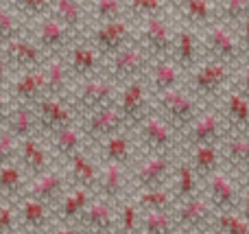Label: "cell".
<instances>
[{
  "label": "cell",
  "mask_w": 249,
  "mask_h": 234,
  "mask_svg": "<svg viewBox=\"0 0 249 234\" xmlns=\"http://www.w3.org/2000/svg\"><path fill=\"white\" fill-rule=\"evenodd\" d=\"M173 37H175V26L166 18V13L151 18H142L140 29H138V42L151 53L153 59L160 57H171Z\"/></svg>",
  "instance_id": "9c48e42d"
},
{
  "label": "cell",
  "mask_w": 249,
  "mask_h": 234,
  "mask_svg": "<svg viewBox=\"0 0 249 234\" xmlns=\"http://www.w3.org/2000/svg\"><path fill=\"white\" fill-rule=\"evenodd\" d=\"M127 11L136 18H151V16H160L166 13V2L164 0H127Z\"/></svg>",
  "instance_id": "f6af8a7d"
},
{
  "label": "cell",
  "mask_w": 249,
  "mask_h": 234,
  "mask_svg": "<svg viewBox=\"0 0 249 234\" xmlns=\"http://www.w3.org/2000/svg\"><path fill=\"white\" fill-rule=\"evenodd\" d=\"M2 46H4V55L9 57V61L16 64L18 68H22V70L37 68V66H42V61H44L42 46H39V44H33L31 39L22 37V35L4 42Z\"/></svg>",
  "instance_id": "7402d4cb"
},
{
  "label": "cell",
  "mask_w": 249,
  "mask_h": 234,
  "mask_svg": "<svg viewBox=\"0 0 249 234\" xmlns=\"http://www.w3.org/2000/svg\"><path fill=\"white\" fill-rule=\"evenodd\" d=\"M175 223L177 230L181 232H206L212 230V221H214V206L206 197V193H197V195L188 197L184 201H177L175 206Z\"/></svg>",
  "instance_id": "ba28073f"
},
{
  "label": "cell",
  "mask_w": 249,
  "mask_h": 234,
  "mask_svg": "<svg viewBox=\"0 0 249 234\" xmlns=\"http://www.w3.org/2000/svg\"><path fill=\"white\" fill-rule=\"evenodd\" d=\"M203 193L214 206L216 213H225V210H238L243 195V180H238L234 173H230L225 166L214 171L203 180Z\"/></svg>",
  "instance_id": "8992f818"
},
{
  "label": "cell",
  "mask_w": 249,
  "mask_h": 234,
  "mask_svg": "<svg viewBox=\"0 0 249 234\" xmlns=\"http://www.w3.org/2000/svg\"><path fill=\"white\" fill-rule=\"evenodd\" d=\"M238 210L243 213V217L249 221V184L243 182V195H241V206H238Z\"/></svg>",
  "instance_id": "db71d44e"
},
{
  "label": "cell",
  "mask_w": 249,
  "mask_h": 234,
  "mask_svg": "<svg viewBox=\"0 0 249 234\" xmlns=\"http://www.w3.org/2000/svg\"><path fill=\"white\" fill-rule=\"evenodd\" d=\"M153 99H155V109H158L179 134L195 121V116H197L203 108L201 101L184 86L158 92V94H153Z\"/></svg>",
  "instance_id": "3957f363"
},
{
  "label": "cell",
  "mask_w": 249,
  "mask_h": 234,
  "mask_svg": "<svg viewBox=\"0 0 249 234\" xmlns=\"http://www.w3.org/2000/svg\"><path fill=\"white\" fill-rule=\"evenodd\" d=\"M114 81L112 79H86L81 86L74 90V103L77 108H83L88 112L92 109H99L103 105L114 103Z\"/></svg>",
  "instance_id": "e0dca14e"
},
{
  "label": "cell",
  "mask_w": 249,
  "mask_h": 234,
  "mask_svg": "<svg viewBox=\"0 0 249 234\" xmlns=\"http://www.w3.org/2000/svg\"><path fill=\"white\" fill-rule=\"evenodd\" d=\"M99 66V51L86 44H79L70 51V70L77 77H88L92 74Z\"/></svg>",
  "instance_id": "8d00e7d4"
},
{
  "label": "cell",
  "mask_w": 249,
  "mask_h": 234,
  "mask_svg": "<svg viewBox=\"0 0 249 234\" xmlns=\"http://www.w3.org/2000/svg\"><path fill=\"white\" fill-rule=\"evenodd\" d=\"M136 201L140 206V210H175L177 206L171 184L153 188H138Z\"/></svg>",
  "instance_id": "4dcf8cb0"
},
{
  "label": "cell",
  "mask_w": 249,
  "mask_h": 234,
  "mask_svg": "<svg viewBox=\"0 0 249 234\" xmlns=\"http://www.w3.org/2000/svg\"><path fill=\"white\" fill-rule=\"evenodd\" d=\"M140 217H142V210H140V206H138L136 199L123 201L121 210H118L116 230H121V232H138L140 230Z\"/></svg>",
  "instance_id": "ee69618b"
},
{
  "label": "cell",
  "mask_w": 249,
  "mask_h": 234,
  "mask_svg": "<svg viewBox=\"0 0 249 234\" xmlns=\"http://www.w3.org/2000/svg\"><path fill=\"white\" fill-rule=\"evenodd\" d=\"M221 153H223V166L238 180H243L249 173V134L230 131L221 140Z\"/></svg>",
  "instance_id": "2e32d148"
},
{
  "label": "cell",
  "mask_w": 249,
  "mask_h": 234,
  "mask_svg": "<svg viewBox=\"0 0 249 234\" xmlns=\"http://www.w3.org/2000/svg\"><path fill=\"white\" fill-rule=\"evenodd\" d=\"M234 70H236L234 66L225 64V61H221V59L203 57L188 72V86L186 88H188L201 103L221 99V94L232 86Z\"/></svg>",
  "instance_id": "6da1fadb"
},
{
  "label": "cell",
  "mask_w": 249,
  "mask_h": 234,
  "mask_svg": "<svg viewBox=\"0 0 249 234\" xmlns=\"http://www.w3.org/2000/svg\"><path fill=\"white\" fill-rule=\"evenodd\" d=\"M184 74L186 70L173 57H160V59H153L146 77H149L151 92L158 94V92L171 90V88H179L184 83Z\"/></svg>",
  "instance_id": "ac0fdd59"
},
{
  "label": "cell",
  "mask_w": 249,
  "mask_h": 234,
  "mask_svg": "<svg viewBox=\"0 0 249 234\" xmlns=\"http://www.w3.org/2000/svg\"><path fill=\"white\" fill-rule=\"evenodd\" d=\"M212 232L219 234H249V221L241 210H225L216 213L212 221Z\"/></svg>",
  "instance_id": "f35d334b"
},
{
  "label": "cell",
  "mask_w": 249,
  "mask_h": 234,
  "mask_svg": "<svg viewBox=\"0 0 249 234\" xmlns=\"http://www.w3.org/2000/svg\"><path fill=\"white\" fill-rule=\"evenodd\" d=\"M243 182H247V184H249V173L245 175V178H243Z\"/></svg>",
  "instance_id": "680465c9"
},
{
  "label": "cell",
  "mask_w": 249,
  "mask_h": 234,
  "mask_svg": "<svg viewBox=\"0 0 249 234\" xmlns=\"http://www.w3.org/2000/svg\"><path fill=\"white\" fill-rule=\"evenodd\" d=\"M70 35H72V29L64 24L61 20H57L55 16L53 18H44L37 26V44L44 48V51L57 53L68 44Z\"/></svg>",
  "instance_id": "83f0119b"
},
{
  "label": "cell",
  "mask_w": 249,
  "mask_h": 234,
  "mask_svg": "<svg viewBox=\"0 0 249 234\" xmlns=\"http://www.w3.org/2000/svg\"><path fill=\"white\" fill-rule=\"evenodd\" d=\"M186 160L190 162L201 182L219 171L223 166V153H221V143H203V144H193L186 147Z\"/></svg>",
  "instance_id": "d6986e66"
},
{
  "label": "cell",
  "mask_w": 249,
  "mask_h": 234,
  "mask_svg": "<svg viewBox=\"0 0 249 234\" xmlns=\"http://www.w3.org/2000/svg\"><path fill=\"white\" fill-rule=\"evenodd\" d=\"M9 57L4 55V53H0V86H2L4 81H7V77H9Z\"/></svg>",
  "instance_id": "11a10c76"
},
{
  "label": "cell",
  "mask_w": 249,
  "mask_h": 234,
  "mask_svg": "<svg viewBox=\"0 0 249 234\" xmlns=\"http://www.w3.org/2000/svg\"><path fill=\"white\" fill-rule=\"evenodd\" d=\"M90 188L86 186H77L74 191L61 195V204H59V217L64 221H74V219H81L83 210L90 204Z\"/></svg>",
  "instance_id": "836d02e7"
},
{
  "label": "cell",
  "mask_w": 249,
  "mask_h": 234,
  "mask_svg": "<svg viewBox=\"0 0 249 234\" xmlns=\"http://www.w3.org/2000/svg\"><path fill=\"white\" fill-rule=\"evenodd\" d=\"M86 127H88V134H90L92 138L103 140V138H107V136H112V134H116V131L123 129L124 118H123L121 109H118V105L109 103V105H103V108H99V109H92Z\"/></svg>",
  "instance_id": "ffe728a7"
},
{
  "label": "cell",
  "mask_w": 249,
  "mask_h": 234,
  "mask_svg": "<svg viewBox=\"0 0 249 234\" xmlns=\"http://www.w3.org/2000/svg\"><path fill=\"white\" fill-rule=\"evenodd\" d=\"M175 160L173 153H146L133 169V184L138 188H153L171 184Z\"/></svg>",
  "instance_id": "8fae6325"
},
{
  "label": "cell",
  "mask_w": 249,
  "mask_h": 234,
  "mask_svg": "<svg viewBox=\"0 0 249 234\" xmlns=\"http://www.w3.org/2000/svg\"><path fill=\"white\" fill-rule=\"evenodd\" d=\"M44 74H46V94L64 96L68 88V66L61 57H51L46 64H42Z\"/></svg>",
  "instance_id": "d590c367"
},
{
  "label": "cell",
  "mask_w": 249,
  "mask_h": 234,
  "mask_svg": "<svg viewBox=\"0 0 249 234\" xmlns=\"http://www.w3.org/2000/svg\"><path fill=\"white\" fill-rule=\"evenodd\" d=\"M124 169L127 166L118 164V162H105L99 173V184H96V191L101 193V197L118 201L124 195V188H127V171Z\"/></svg>",
  "instance_id": "d4e9b609"
},
{
  "label": "cell",
  "mask_w": 249,
  "mask_h": 234,
  "mask_svg": "<svg viewBox=\"0 0 249 234\" xmlns=\"http://www.w3.org/2000/svg\"><path fill=\"white\" fill-rule=\"evenodd\" d=\"M216 7H219V20L234 29L249 18V0H216Z\"/></svg>",
  "instance_id": "b9f144b4"
},
{
  "label": "cell",
  "mask_w": 249,
  "mask_h": 234,
  "mask_svg": "<svg viewBox=\"0 0 249 234\" xmlns=\"http://www.w3.org/2000/svg\"><path fill=\"white\" fill-rule=\"evenodd\" d=\"M13 94L20 99V103H35L46 94V74L44 68H29L13 81Z\"/></svg>",
  "instance_id": "484cf974"
},
{
  "label": "cell",
  "mask_w": 249,
  "mask_h": 234,
  "mask_svg": "<svg viewBox=\"0 0 249 234\" xmlns=\"http://www.w3.org/2000/svg\"><path fill=\"white\" fill-rule=\"evenodd\" d=\"M94 48L101 55H114L116 51H121L123 46H127L129 42H133L131 37V24L124 18H116V20H105L94 29Z\"/></svg>",
  "instance_id": "5bb4252c"
},
{
  "label": "cell",
  "mask_w": 249,
  "mask_h": 234,
  "mask_svg": "<svg viewBox=\"0 0 249 234\" xmlns=\"http://www.w3.org/2000/svg\"><path fill=\"white\" fill-rule=\"evenodd\" d=\"M124 7L127 4L123 0H94V18L99 22L116 20V18H123Z\"/></svg>",
  "instance_id": "bcb514c9"
},
{
  "label": "cell",
  "mask_w": 249,
  "mask_h": 234,
  "mask_svg": "<svg viewBox=\"0 0 249 234\" xmlns=\"http://www.w3.org/2000/svg\"><path fill=\"white\" fill-rule=\"evenodd\" d=\"M18 138L11 134V131H0V164H7L16 158L18 153Z\"/></svg>",
  "instance_id": "c3c4849f"
},
{
  "label": "cell",
  "mask_w": 249,
  "mask_h": 234,
  "mask_svg": "<svg viewBox=\"0 0 249 234\" xmlns=\"http://www.w3.org/2000/svg\"><path fill=\"white\" fill-rule=\"evenodd\" d=\"M109 61V79L114 83H127L131 79H140L146 77L151 64H153V57L151 53L142 46L138 39L129 42L127 46H123L121 51H116Z\"/></svg>",
  "instance_id": "5b68a950"
},
{
  "label": "cell",
  "mask_w": 249,
  "mask_h": 234,
  "mask_svg": "<svg viewBox=\"0 0 249 234\" xmlns=\"http://www.w3.org/2000/svg\"><path fill=\"white\" fill-rule=\"evenodd\" d=\"M53 144H55L57 153H61V156L68 158V156H72V153H77L79 149H81L83 136L74 125H66V127H61V129L53 131Z\"/></svg>",
  "instance_id": "ab89813d"
},
{
  "label": "cell",
  "mask_w": 249,
  "mask_h": 234,
  "mask_svg": "<svg viewBox=\"0 0 249 234\" xmlns=\"http://www.w3.org/2000/svg\"><path fill=\"white\" fill-rule=\"evenodd\" d=\"M219 109L232 134H249V99L234 83L221 94Z\"/></svg>",
  "instance_id": "4fadbf2b"
},
{
  "label": "cell",
  "mask_w": 249,
  "mask_h": 234,
  "mask_svg": "<svg viewBox=\"0 0 249 234\" xmlns=\"http://www.w3.org/2000/svg\"><path fill=\"white\" fill-rule=\"evenodd\" d=\"M101 156L105 162H118V164L127 166L133 160V140L124 131H116V134L103 138L101 144Z\"/></svg>",
  "instance_id": "f546056e"
},
{
  "label": "cell",
  "mask_w": 249,
  "mask_h": 234,
  "mask_svg": "<svg viewBox=\"0 0 249 234\" xmlns=\"http://www.w3.org/2000/svg\"><path fill=\"white\" fill-rule=\"evenodd\" d=\"M171 188H173V195H175L177 201H184V199H188V197L203 191L201 178L197 175V171L190 166V162L186 160V158L175 162L173 178H171Z\"/></svg>",
  "instance_id": "603a6c76"
},
{
  "label": "cell",
  "mask_w": 249,
  "mask_h": 234,
  "mask_svg": "<svg viewBox=\"0 0 249 234\" xmlns=\"http://www.w3.org/2000/svg\"><path fill=\"white\" fill-rule=\"evenodd\" d=\"M171 57L186 70V74L203 59L201 48V35H197V29L188 24L175 26V37H173Z\"/></svg>",
  "instance_id": "7c38bea8"
},
{
  "label": "cell",
  "mask_w": 249,
  "mask_h": 234,
  "mask_svg": "<svg viewBox=\"0 0 249 234\" xmlns=\"http://www.w3.org/2000/svg\"><path fill=\"white\" fill-rule=\"evenodd\" d=\"M177 13L181 16V22L193 29H206L212 22L219 20V7L216 0H184L177 7Z\"/></svg>",
  "instance_id": "44dd1931"
},
{
  "label": "cell",
  "mask_w": 249,
  "mask_h": 234,
  "mask_svg": "<svg viewBox=\"0 0 249 234\" xmlns=\"http://www.w3.org/2000/svg\"><path fill=\"white\" fill-rule=\"evenodd\" d=\"M22 186H24V175H22L20 166L13 164V160L7 164H0V195L16 197L20 195Z\"/></svg>",
  "instance_id": "7bdbcfd3"
},
{
  "label": "cell",
  "mask_w": 249,
  "mask_h": 234,
  "mask_svg": "<svg viewBox=\"0 0 249 234\" xmlns=\"http://www.w3.org/2000/svg\"><path fill=\"white\" fill-rule=\"evenodd\" d=\"M68 160H70V175H72V180L77 182V186H86V188H90V191H96L99 171H96L94 162L81 151L68 156Z\"/></svg>",
  "instance_id": "d6a6232c"
},
{
  "label": "cell",
  "mask_w": 249,
  "mask_h": 234,
  "mask_svg": "<svg viewBox=\"0 0 249 234\" xmlns=\"http://www.w3.org/2000/svg\"><path fill=\"white\" fill-rule=\"evenodd\" d=\"M35 114H37V123L46 131H57L66 125H72V109L61 96L55 94H44L42 99L35 101Z\"/></svg>",
  "instance_id": "9a60e30c"
},
{
  "label": "cell",
  "mask_w": 249,
  "mask_h": 234,
  "mask_svg": "<svg viewBox=\"0 0 249 234\" xmlns=\"http://www.w3.org/2000/svg\"><path fill=\"white\" fill-rule=\"evenodd\" d=\"M201 48L203 57L210 59H221L230 66H241L247 59V53L243 48L241 39L236 35V29L225 22L216 20L210 26H206L201 33Z\"/></svg>",
  "instance_id": "7a4b0ae2"
},
{
  "label": "cell",
  "mask_w": 249,
  "mask_h": 234,
  "mask_svg": "<svg viewBox=\"0 0 249 234\" xmlns=\"http://www.w3.org/2000/svg\"><path fill=\"white\" fill-rule=\"evenodd\" d=\"M53 13H55L57 20H61L72 31H79L86 22V11H83L81 0H55Z\"/></svg>",
  "instance_id": "74e56055"
},
{
  "label": "cell",
  "mask_w": 249,
  "mask_h": 234,
  "mask_svg": "<svg viewBox=\"0 0 249 234\" xmlns=\"http://www.w3.org/2000/svg\"><path fill=\"white\" fill-rule=\"evenodd\" d=\"M151 88L144 83V77L140 79H131V81L124 83L123 92H121V99L116 101L118 109H121L123 118H124V125L129 127H136L146 114L151 112Z\"/></svg>",
  "instance_id": "30bf717a"
},
{
  "label": "cell",
  "mask_w": 249,
  "mask_h": 234,
  "mask_svg": "<svg viewBox=\"0 0 249 234\" xmlns=\"http://www.w3.org/2000/svg\"><path fill=\"white\" fill-rule=\"evenodd\" d=\"M4 121H7V129L11 131L18 140L33 136L35 127L39 125L37 114H35V109H33V103H20L18 108H13L11 112L7 114Z\"/></svg>",
  "instance_id": "f1b7e54d"
},
{
  "label": "cell",
  "mask_w": 249,
  "mask_h": 234,
  "mask_svg": "<svg viewBox=\"0 0 249 234\" xmlns=\"http://www.w3.org/2000/svg\"><path fill=\"white\" fill-rule=\"evenodd\" d=\"M164 2H166V7H168V9H177L181 2H184V0H164Z\"/></svg>",
  "instance_id": "6f0895ef"
},
{
  "label": "cell",
  "mask_w": 249,
  "mask_h": 234,
  "mask_svg": "<svg viewBox=\"0 0 249 234\" xmlns=\"http://www.w3.org/2000/svg\"><path fill=\"white\" fill-rule=\"evenodd\" d=\"M136 131L146 153H175L181 143V134L155 108L138 123Z\"/></svg>",
  "instance_id": "277c9868"
},
{
  "label": "cell",
  "mask_w": 249,
  "mask_h": 234,
  "mask_svg": "<svg viewBox=\"0 0 249 234\" xmlns=\"http://www.w3.org/2000/svg\"><path fill=\"white\" fill-rule=\"evenodd\" d=\"M140 230L144 234H168L177 230L173 210H142Z\"/></svg>",
  "instance_id": "e575fe53"
},
{
  "label": "cell",
  "mask_w": 249,
  "mask_h": 234,
  "mask_svg": "<svg viewBox=\"0 0 249 234\" xmlns=\"http://www.w3.org/2000/svg\"><path fill=\"white\" fill-rule=\"evenodd\" d=\"M9 112H11V109H9V101H7V96L0 92V121H4Z\"/></svg>",
  "instance_id": "9f6ffc18"
},
{
  "label": "cell",
  "mask_w": 249,
  "mask_h": 234,
  "mask_svg": "<svg viewBox=\"0 0 249 234\" xmlns=\"http://www.w3.org/2000/svg\"><path fill=\"white\" fill-rule=\"evenodd\" d=\"M64 184H66V180L59 171L46 169L35 175L33 182L29 184V195L44 201V204H53V201L61 199V195H64Z\"/></svg>",
  "instance_id": "cb8c5ba5"
},
{
  "label": "cell",
  "mask_w": 249,
  "mask_h": 234,
  "mask_svg": "<svg viewBox=\"0 0 249 234\" xmlns=\"http://www.w3.org/2000/svg\"><path fill=\"white\" fill-rule=\"evenodd\" d=\"M228 134L230 129L225 125V118L221 114L219 105L216 108L203 105L201 112L195 116V121L181 131V140H184V147H193V144L203 143H221Z\"/></svg>",
  "instance_id": "52a82bcc"
},
{
  "label": "cell",
  "mask_w": 249,
  "mask_h": 234,
  "mask_svg": "<svg viewBox=\"0 0 249 234\" xmlns=\"http://www.w3.org/2000/svg\"><path fill=\"white\" fill-rule=\"evenodd\" d=\"M20 33V20L16 18V13L9 11L7 7H0V42H9V39L18 37Z\"/></svg>",
  "instance_id": "7dc6e473"
},
{
  "label": "cell",
  "mask_w": 249,
  "mask_h": 234,
  "mask_svg": "<svg viewBox=\"0 0 249 234\" xmlns=\"http://www.w3.org/2000/svg\"><path fill=\"white\" fill-rule=\"evenodd\" d=\"M20 160H22V164L26 166V171L33 175L51 169L46 149H44V144L39 143V140H35L33 136L20 140Z\"/></svg>",
  "instance_id": "1f68e13d"
},
{
  "label": "cell",
  "mask_w": 249,
  "mask_h": 234,
  "mask_svg": "<svg viewBox=\"0 0 249 234\" xmlns=\"http://www.w3.org/2000/svg\"><path fill=\"white\" fill-rule=\"evenodd\" d=\"M232 83L249 99V57L243 61L241 66H236V70H234V81Z\"/></svg>",
  "instance_id": "f907efd6"
},
{
  "label": "cell",
  "mask_w": 249,
  "mask_h": 234,
  "mask_svg": "<svg viewBox=\"0 0 249 234\" xmlns=\"http://www.w3.org/2000/svg\"><path fill=\"white\" fill-rule=\"evenodd\" d=\"M236 35H238V39H241L243 48H245V53H247V57H249V18L236 26Z\"/></svg>",
  "instance_id": "f5cc1de1"
},
{
  "label": "cell",
  "mask_w": 249,
  "mask_h": 234,
  "mask_svg": "<svg viewBox=\"0 0 249 234\" xmlns=\"http://www.w3.org/2000/svg\"><path fill=\"white\" fill-rule=\"evenodd\" d=\"M116 221H118V215H114L112 201L105 199V197L90 201L81 215V223L88 226V230H94V232H112L116 228Z\"/></svg>",
  "instance_id": "4316f807"
},
{
  "label": "cell",
  "mask_w": 249,
  "mask_h": 234,
  "mask_svg": "<svg viewBox=\"0 0 249 234\" xmlns=\"http://www.w3.org/2000/svg\"><path fill=\"white\" fill-rule=\"evenodd\" d=\"M22 221H24L26 228H31V230H42V228H46L48 223V210H46V204L39 199H35V197H26L24 201H22Z\"/></svg>",
  "instance_id": "60d3db41"
},
{
  "label": "cell",
  "mask_w": 249,
  "mask_h": 234,
  "mask_svg": "<svg viewBox=\"0 0 249 234\" xmlns=\"http://www.w3.org/2000/svg\"><path fill=\"white\" fill-rule=\"evenodd\" d=\"M13 4L29 16H44L51 9V0H13Z\"/></svg>",
  "instance_id": "681fc988"
},
{
  "label": "cell",
  "mask_w": 249,
  "mask_h": 234,
  "mask_svg": "<svg viewBox=\"0 0 249 234\" xmlns=\"http://www.w3.org/2000/svg\"><path fill=\"white\" fill-rule=\"evenodd\" d=\"M16 217H18V213L11 204H0V234L13 230Z\"/></svg>",
  "instance_id": "816d5d0a"
}]
</instances>
